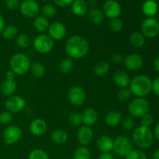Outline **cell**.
<instances>
[{
    "instance_id": "1",
    "label": "cell",
    "mask_w": 159,
    "mask_h": 159,
    "mask_svg": "<svg viewBox=\"0 0 159 159\" xmlns=\"http://www.w3.org/2000/svg\"><path fill=\"white\" fill-rule=\"evenodd\" d=\"M65 49L68 57L77 60L87 55L89 51V43L85 37L75 35L67 40Z\"/></svg>"
},
{
    "instance_id": "2",
    "label": "cell",
    "mask_w": 159,
    "mask_h": 159,
    "mask_svg": "<svg viewBox=\"0 0 159 159\" xmlns=\"http://www.w3.org/2000/svg\"><path fill=\"white\" fill-rule=\"evenodd\" d=\"M152 80L145 75H139L130 79L129 89L138 98H144L152 93Z\"/></svg>"
},
{
    "instance_id": "3",
    "label": "cell",
    "mask_w": 159,
    "mask_h": 159,
    "mask_svg": "<svg viewBox=\"0 0 159 159\" xmlns=\"http://www.w3.org/2000/svg\"><path fill=\"white\" fill-rule=\"evenodd\" d=\"M132 141L139 148H149L154 142L153 131L150 127L139 126L132 133Z\"/></svg>"
},
{
    "instance_id": "4",
    "label": "cell",
    "mask_w": 159,
    "mask_h": 159,
    "mask_svg": "<svg viewBox=\"0 0 159 159\" xmlns=\"http://www.w3.org/2000/svg\"><path fill=\"white\" fill-rule=\"evenodd\" d=\"M31 61L30 57L23 53H17L12 55L9 61V67L17 75H23L30 71Z\"/></svg>"
},
{
    "instance_id": "5",
    "label": "cell",
    "mask_w": 159,
    "mask_h": 159,
    "mask_svg": "<svg viewBox=\"0 0 159 159\" xmlns=\"http://www.w3.org/2000/svg\"><path fill=\"white\" fill-rule=\"evenodd\" d=\"M129 115L134 118H141L144 115L148 113L150 110V103L145 98L136 97L130 101L128 107Z\"/></svg>"
},
{
    "instance_id": "6",
    "label": "cell",
    "mask_w": 159,
    "mask_h": 159,
    "mask_svg": "<svg viewBox=\"0 0 159 159\" xmlns=\"http://www.w3.org/2000/svg\"><path fill=\"white\" fill-rule=\"evenodd\" d=\"M134 149L132 140L124 135H119L113 140V152L120 157H125Z\"/></svg>"
},
{
    "instance_id": "7",
    "label": "cell",
    "mask_w": 159,
    "mask_h": 159,
    "mask_svg": "<svg viewBox=\"0 0 159 159\" xmlns=\"http://www.w3.org/2000/svg\"><path fill=\"white\" fill-rule=\"evenodd\" d=\"M33 47L40 54H48L51 52L54 46V41L48 34H40L33 40Z\"/></svg>"
},
{
    "instance_id": "8",
    "label": "cell",
    "mask_w": 159,
    "mask_h": 159,
    "mask_svg": "<svg viewBox=\"0 0 159 159\" xmlns=\"http://www.w3.org/2000/svg\"><path fill=\"white\" fill-rule=\"evenodd\" d=\"M141 32L145 38H155L159 34V23L154 17H147L141 25Z\"/></svg>"
},
{
    "instance_id": "9",
    "label": "cell",
    "mask_w": 159,
    "mask_h": 159,
    "mask_svg": "<svg viewBox=\"0 0 159 159\" xmlns=\"http://www.w3.org/2000/svg\"><path fill=\"white\" fill-rule=\"evenodd\" d=\"M6 110L12 113H18L23 111L26 107L24 98L18 95H13L6 99L5 102Z\"/></svg>"
},
{
    "instance_id": "10",
    "label": "cell",
    "mask_w": 159,
    "mask_h": 159,
    "mask_svg": "<svg viewBox=\"0 0 159 159\" xmlns=\"http://www.w3.org/2000/svg\"><path fill=\"white\" fill-rule=\"evenodd\" d=\"M20 11L26 18H35L40 12V6L35 0H23L20 2Z\"/></svg>"
},
{
    "instance_id": "11",
    "label": "cell",
    "mask_w": 159,
    "mask_h": 159,
    "mask_svg": "<svg viewBox=\"0 0 159 159\" xmlns=\"http://www.w3.org/2000/svg\"><path fill=\"white\" fill-rule=\"evenodd\" d=\"M22 129L19 126L10 125L6 127L2 134L5 144L7 145H12L16 144L20 140L22 137Z\"/></svg>"
},
{
    "instance_id": "12",
    "label": "cell",
    "mask_w": 159,
    "mask_h": 159,
    "mask_svg": "<svg viewBox=\"0 0 159 159\" xmlns=\"http://www.w3.org/2000/svg\"><path fill=\"white\" fill-rule=\"evenodd\" d=\"M69 102L75 107H82L85 102L86 95L83 89L80 86H73L69 89L68 93Z\"/></svg>"
},
{
    "instance_id": "13",
    "label": "cell",
    "mask_w": 159,
    "mask_h": 159,
    "mask_svg": "<svg viewBox=\"0 0 159 159\" xmlns=\"http://www.w3.org/2000/svg\"><path fill=\"white\" fill-rule=\"evenodd\" d=\"M102 12L104 16L110 20L119 18L121 14V6L116 0H107L102 6Z\"/></svg>"
},
{
    "instance_id": "14",
    "label": "cell",
    "mask_w": 159,
    "mask_h": 159,
    "mask_svg": "<svg viewBox=\"0 0 159 159\" xmlns=\"http://www.w3.org/2000/svg\"><path fill=\"white\" fill-rule=\"evenodd\" d=\"M124 65L129 71H138L142 68L144 65V58L138 53L130 54L124 57Z\"/></svg>"
},
{
    "instance_id": "15",
    "label": "cell",
    "mask_w": 159,
    "mask_h": 159,
    "mask_svg": "<svg viewBox=\"0 0 159 159\" xmlns=\"http://www.w3.org/2000/svg\"><path fill=\"white\" fill-rule=\"evenodd\" d=\"M77 140L82 146H85L90 144L94 138V132L91 127L82 125L79 127L77 130Z\"/></svg>"
},
{
    "instance_id": "16",
    "label": "cell",
    "mask_w": 159,
    "mask_h": 159,
    "mask_svg": "<svg viewBox=\"0 0 159 159\" xmlns=\"http://www.w3.org/2000/svg\"><path fill=\"white\" fill-rule=\"evenodd\" d=\"M48 35L53 40H63L67 34V30L65 25L58 21L51 23L48 30Z\"/></svg>"
},
{
    "instance_id": "17",
    "label": "cell",
    "mask_w": 159,
    "mask_h": 159,
    "mask_svg": "<svg viewBox=\"0 0 159 159\" xmlns=\"http://www.w3.org/2000/svg\"><path fill=\"white\" fill-rule=\"evenodd\" d=\"M48 129V124L45 122V120L37 118L34 120L30 124L29 130L31 134L36 137H40L43 135Z\"/></svg>"
},
{
    "instance_id": "18",
    "label": "cell",
    "mask_w": 159,
    "mask_h": 159,
    "mask_svg": "<svg viewBox=\"0 0 159 159\" xmlns=\"http://www.w3.org/2000/svg\"><path fill=\"white\" fill-rule=\"evenodd\" d=\"M96 146H97L99 151L101 152V153L111 152L113 151V139L109 135H101L96 141Z\"/></svg>"
},
{
    "instance_id": "19",
    "label": "cell",
    "mask_w": 159,
    "mask_h": 159,
    "mask_svg": "<svg viewBox=\"0 0 159 159\" xmlns=\"http://www.w3.org/2000/svg\"><path fill=\"white\" fill-rule=\"evenodd\" d=\"M82 124L88 127H92L95 125L99 119V114L98 112L95 109L88 108L84 110L82 113Z\"/></svg>"
},
{
    "instance_id": "20",
    "label": "cell",
    "mask_w": 159,
    "mask_h": 159,
    "mask_svg": "<svg viewBox=\"0 0 159 159\" xmlns=\"http://www.w3.org/2000/svg\"><path fill=\"white\" fill-rule=\"evenodd\" d=\"M113 82H114L117 86H119L120 89L128 87L130 82V79L129 75L127 74L126 71H123V70L116 71V72L113 74Z\"/></svg>"
},
{
    "instance_id": "21",
    "label": "cell",
    "mask_w": 159,
    "mask_h": 159,
    "mask_svg": "<svg viewBox=\"0 0 159 159\" xmlns=\"http://www.w3.org/2000/svg\"><path fill=\"white\" fill-rule=\"evenodd\" d=\"M17 90V84L15 82V80H6L3 81L0 86V91L3 96L6 97H9L13 95H15V93Z\"/></svg>"
},
{
    "instance_id": "22",
    "label": "cell",
    "mask_w": 159,
    "mask_h": 159,
    "mask_svg": "<svg viewBox=\"0 0 159 159\" xmlns=\"http://www.w3.org/2000/svg\"><path fill=\"white\" fill-rule=\"evenodd\" d=\"M71 6V11L77 16H83L88 12V4L85 0H74Z\"/></svg>"
},
{
    "instance_id": "23",
    "label": "cell",
    "mask_w": 159,
    "mask_h": 159,
    "mask_svg": "<svg viewBox=\"0 0 159 159\" xmlns=\"http://www.w3.org/2000/svg\"><path fill=\"white\" fill-rule=\"evenodd\" d=\"M122 119L123 116L120 112L113 110L107 113L104 120H105L106 124L109 127H116L120 124Z\"/></svg>"
},
{
    "instance_id": "24",
    "label": "cell",
    "mask_w": 159,
    "mask_h": 159,
    "mask_svg": "<svg viewBox=\"0 0 159 159\" xmlns=\"http://www.w3.org/2000/svg\"><path fill=\"white\" fill-rule=\"evenodd\" d=\"M142 12L147 17H154L158 11V6L155 0H146L142 5Z\"/></svg>"
},
{
    "instance_id": "25",
    "label": "cell",
    "mask_w": 159,
    "mask_h": 159,
    "mask_svg": "<svg viewBox=\"0 0 159 159\" xmlns=\"http://www.w3.org/2000/svg\"><path fill=\"white\" fill-rule=\"evenodd\" d=\"M88 17L89 21L94 25H99L104 21L103 12L101 9L98 8H91L89 11H88Z\"/></svg>"
},
{
    "instance_id": "26",
    "label": "cell",
    "mask_w": 159,
    "mask_h": 159,
    "mask_svg": "<svg viewBox=\"0 0 159 159\" xmlns=\"http://www.w3.org/2000/svg\"><path fill=\"white\" fill-rule=\"evenodd\" d=\"M50 23L48 21V19L43 16H37L34 20V27L37 32L40 34H43L46 31H48L49 28Z\"/></svg>"
},
{
    "instance_id": "27",
    "label": "cell",
    "mask_w": 159,
    "mask_h": 159,
    "mask_svg": "<svg viewBox=\"0 0 159 159\" xmlns=\"http://www.w3.org/2000/svg\"><path fill=\"white\" fill-rule=\"evenodd\" d=\"M146 38L142 33L140 31H134L131 33L130 36V43L134 48H143L145 44Z\"/></svg>"
},
{
    "instance_id": "28",
    "label": "cell",
    "mask_w": 159,
    "mask_h": 159,
    "mask_svg": "<svg viewBox=\"0 0 159 159\" xmlns=\"http://www.w3.org/2000/svg\"><path fill=\"white\" fill-rule=\"evenodd\" d=\"M51 140L56 144H65L68 140V135L66 131H65L62 129H56L55 130L51 133Z\"/></svg>"
},
{
    "instance_id": "29",
    "label": "cell",
    "mask_w": 159,
    "mask_h": 159,
    "mask_svg": "<svg viewBox=\"0 0 159 159\" xmlns=\"http://www.w3.org/2000/svg\"><path fill=\"white\" fill-rule=\"evenodd\" d=\"M110 70V66L109 62L106 61H99L93 67V71L97 76L107 75Z\"/></svg>"
},
{
    "instance_id": "30",
    "label": "cell",
    "mask_w": 159,
    "mask_h": 159,
    "mask_svg": "<svg viewBox=\"0 0 159 159\" xmlns=\"http://www.w3.org/2000/svg\"><path fill=\"white\" fill-rule=\"evenodd\" d=\"M31 74L35 78H42L44 76L46 73V68L42 63L39 61H35L31 63L30 68Z\"/></svg>"
},
{
    "instance_id": "31",
    "label": "cell",
    "mask_w": 159,
    "mask_h": 159,
    "mask_svg": "<svg viewBox=\"0 0 159 159\" xmlns=\"http://www.w3.org/2000/svg\"><path fill=\"white\" fill-rule=\"evenodd\" d=\"M74 68L73 59L70 57H65L59 64V69L63 74H69Z\"/></svg>"
},
{
    "instance_id": "32",
    "label": "cell",
    "mask_w": 159,
    "mask_h": 159,
    "mask_svg": "<svg viewBox=\"0 0 159 159\" xmlns=\"http://www.w3.org/2000/svg\"><path fill=\"white\" fill-rule=\"evenodd\" d=\"M18 33L19 30L16 26L14 25H9V26H5L2 35L6 40H12L14 38H16Z\"/></svg>"
},
{
    "instance_id": "33",
    "label": "cell",
    "mask_w": 159,
    "mask_h": 159,
    "mask_svg": "<svg viewBox=\"0 0 159 159\" xmlns=\"http://www.w3.org/2000/svg\"><path fill=\"white\" fill-rule=\"evenodd\" d=\"M16 44L21 48H29L33 43L30 35L26 34H19L16 38Z\"/></svg>"
},
{
    "instance_id": "34",
    "label": "cell",
    "mask_w": 159,
    "mask_h": 159,
    "mask_svg": "<svg viewBox=\"0 0 159 159\" xmlns=\"http://www.w3.org/2000/svg\"><path fill=\"white\" fill-rule=\"evenodd\" d=\"M73 159H91V152L85 146H81L75 151Z\"/></svg>"
},
{
    "instance_id": "35",
    "label": "cell",
    "mask_w": 159,
    "mask_h": 159,
    "mask_svg": "<svg viewBox=\"0 0 159 159\" xmlns=\"http://www.w3.org/2000/svg\"><path fill=\"white\" fill-rule=\"evenodd\" d=\"M40 12H41V16L46 17L47 19L48 18H52L57 13V10H56V8L54 7L53 5L51 4H46L41 8L40 9Z\"/></svg>"
},
{
    "instance_id": "36",
    "label": "cell",
    "mask_w": 159,
    "mask_h": 159,
    "mask_svg": "<svg viewBox=\"0 0 159 159\" xmlns=\"http://www.w3.org/2000/svg\"><path fill=\"white\" fill-rule=\"evenodd\" d=\"M120 124L123 129H124L125 130H134L135 126L134 118L132 117L130 115H127L124 117H123Z\"/></svg>"
},
{
    "instance_id": "37",
    "label": "cell",
    "mask_w": 159,
    "mask_h": 159,
    "mask_svg": "<svg viewBox=\"0 0 159 159\" xmlns=\"http://www.w3.org/2000/svg\"><path fill=\"white\" fill-rule=\"evenodd\" d=\"M68 121L69 124L72 127H80L82 124V113H72L68 116Z\"/></svg>"
},
{
    "instance_id": "38",
    "label": "cell",
    "mask_w": 159,
    "mask_h": 159,
    "mask_svg": "<svg viewBox=\"0 0 159 159\" xmlns=\"http://www.w3.org/2000/svg\"><path fill=\"white\" fill-rule=\"evenodd\" d=\"M28 159H50V158L45 151L40 148H36L30 153Z\"/></svg>"
},
{
    "instance_id": "39",
    "label": "cell",
    "mask_w": 159,
    "mask_h": 159,
    "mask_svg": "<svg viewBox=\"0 0 159 159\" xmlns=\"http://www.w3.org/2000/svg\"><path fill=\"white\" fill-rule=\"evenodd\" d=\"M110 28L113 32L120 33L124 28V22L120 18H115L110 20Z\"/></svg>"
},
{
    "instance_id": "40",
    "label": "cell",
    "mask_w": 159,
    "mask_h": 159,
    "mask_svg": "<svg viewBox=\"0 0 159 159\" xmlns=\"http://www.w3.org/2000/svg\"><path fill=\"white\" fill-rule=\"evenodd\" d=\"M125 159H148L147 155L140 149H133L128 155L125 156Z\"/></svg>"
},
{
    "instance_id": "41",
    "label": "cell",
    "mask_w": 159,
    "mask_h": 159,
    "mask_svg": "<svg viewBox=\"0 0 159 159\" xmlns=\"http://www.w3.org/2000/svg\"><path fill=\"white\" fill-rule=\"evenodd\" d=\"M131 92L129 89L128 87L120 89L119 90V92L117 93L118 99H119L120 101H122V102H125V101L129 100L130 99V97H131Z\"/></svg>"
},
{
    "instance_id": "42",
    "label": "cell",
    "mask_w": 159,
    "mask_h": 159,
    "mask_svg": "<svg viewBox=\"0 0 159 159\" xmlns=\"http://www.w3.org/2000/svg\"><path fill=\"white\" fill-rule=\"evenodd\" d=\"M13 116H12V113L9 111H3L0 113V124H3V125H8L10 124L12 121Z\"/></svg>"
},
{
    "instance_id": "43",
    "label": "cell",
    "mask_w": 159,
    "mask_h": 159,
    "mask_svg": "<svg viewBox=\"0 0 159 159\" xmlns=\"http://www.w3.org/2000/svg\"><path fill=\"white\" fill-rule=\"evenodd\" d=\"M154 124V117L150 113L144 115L141 117V125L144 127H150Z\"/></svg>"
},
{
    "instance_id": "44",
    "label": "cell",
    "mask_w": 159,
    "mask_h": 159,
    "mask_svg": "<svg viewBox=\"0 0 159 159\" xmlns=\"http://www.w3.org/2000/svg\"><path fill=\"white\" fill-rule=\"evenodd\" d=\"M6 6L10 10H16L20 8V0H6L5 1Z\"/></svg>"
},
{
    "instance_id": "45",
    "label": "cell",
    "mask_w": 159,
    "mask_h": 159,
    "mask_svg": "<svg viewBox=\"0 0 159 159\" xmlns=\"http://www.w3.org/2000/svg\"><path fill=\"white\" fill-rule=\"evenodd\" d=\"M110 60L115 65H120L124 63V57L120 53H113L110 57Z\"/></svg>"
},
{
    "instance_id": "46",
    "label": "cell",
    "mask_w": 159,
    "mask_h": 159,
    "mask_svg": "<svg viewBox=\"0 0 159 159\" xmlns=\"http://www.w3.org/2000/svg\"><path fill=\"white\" fill-rule=\"evenodd\" d=\"M152 92L155 96L159 97V76L155 78L154 80H152Z\"/></svg>"
},
{
    "instance_id": "47",
    "label": "cell",
    "mask_w": 159,
    "mask_h": 159,
    "mask_svg": "<svg viewBox=\"0 0 159 159\" xmlns=\"http://www.w3.org/2000/svg\"><path fill=\"white\" fill-rule=\"evenodd\" d=\"M53 1H54V4L56 6L64 8L71 6L73 2H74V0H53Z\"/></svg>"
},
{
    "instance_id": "48",
    "label": "cell",
    "mask_w": 159,
    "mask_h": 159,
    "mask_svg": "<svg viewBox=\"0 0 159 159\" xmlns=\"http://www.w3.org/2000/svg\"><path fill=\"white\" fill-rule=\"evenodd\" d=\"M98 159H114L112 152H103L101 153Z\"/></svg>"
},
{
    "instance_id": "49",
    "label": "cell",
    "mask_w": 159,
    "mask_h": 159,
    "mask_svg": "<svg viewBox=\"0 0 159 159\" xmlns=\"http://www.w3.org/2000/svg\"><path fill=\"white\" fill-rule=\"evenodd\" d=\"M16 77V74L12 71V70H9L6 71V79L7 80H14Z\"/></svg>"
},
{
    "instance_id": "50",
    "label": "cell",
    "mask_w": 159,
    "mask_h": 159,
    "mask_svg": "<svg viewBox=\"0 0 159 159\" xmlns=\"http://www.w3.org/2000/svg\"><path fill=\"white\" fill-rule=\"evenodd\" d=\"M153 135H154V138H155L157 141H159V123H158V124L155 125V128H154Z\"/></svg>"
},
{
    "instance_id": "51",
    "label": "cell",
    "mask_w": 159,
    "mask_h": 159,
    "mask_svg": "<svg viewBox=\"0 0 159 159\" xmlns=\"http://www.w3.org/2000/svg\"><path fill=\"white\" fill-rule=\"evenodd\" d=\"M5 26H6V22H5V20L2 17V16L0 14V35H1L2 33Z\"/></svg>"
},
{
    "instance_id": "52",
    "label": "cell",
    "mask_w": 159,
    "mask_h": 159,
    "mask_svg": "<svg viewBox=\"0 0 159 159\" xmlns=\"http://www.w3.org/2000/svg\"><path fill=\"white\" fill-rule=\"evenodd\" d=\"M153 65H154V68H155V69L159 72V55L158 56V57H155V61H154Z\"/></svg>"
},
{
    "instance_id": "53",
    "label": "cell",
    "mask_w": 159,
    "mask_h": 159,
    "mask_svg": "<svg viewBox=\"0 0 159 159\" xmlns=\"http://www.w3.org/2000/svg\"><path fill=\"white\" fill-rule=\"evenodd\" d=\"M88 6H91L92 8H96V5H97V0H88L86 2Z\"/></svg>"
},
{
    "instance_id": "54",
    "label": "cell",
    "mask_w": 159,
    "mask_h": 159,
    "mask_svg": "<svg viewBox=\"0 0 159 159\" xmlns=\"http://www.w3.org/2000/svg\"><path fill=\"white\" fill-rule=\"evenodd\" d=\"M152 159H159V149H157L152 154Z\"/></svg>"
},
{
    "instance_id": "55",
    "label": "cell",
    "mask_w": 159,
    "mask_h": 159,
    "mask_svg": "<svg viewBox=\"0 0 159 159\" xmlns=\"http://www.w3.org/2000/svg\"><path fill=\"white\" fill-rule=\"evenodd\" d=\"M157 20H158V22L159 23V14L158 15V18H157Z\"/></svg>"
},
{
    "instance_id": "56",
    "label": "cell",
    "mask_w": 159,
    "mask_h": 159,
    "mask_svg": "<svg viewBox=\"0 0 159 159\" xmlns=\"http://www.w3.org/2000/svg\"><path fill=\"white\" fill-rule=\"evenodd\" d=\"M40 1H42V2H48V0H40Z\"/></svg>"
},
{
    "instance_id": "57",
    "label": "cell",
    "mask_w": 159,
    "mask_h": 159,
    "mask_svg": "<svg viewBox=\"0 0 159 159\" xmlns=\"http://www.w3.org/2000/svg\"><path fill=\"white\" fill-rule=\"evenodd\" d=\"M158 106H159V99H158Z\"/></svg>"
},
{
    "instance_id": "58",
    "label": "cell",
    "mask_w": 159,
    "mask_h": 159,
    "mask_svg": "<svg viewBox=\"0 0 159 159\" xmlns=\"http://www.w3.org/2000/svg\"><path fill=\"white\" fill-rule=\"evenodd\" d=\"M65 159H71V158H65Z\"/></svg>"
}]
</instances>
